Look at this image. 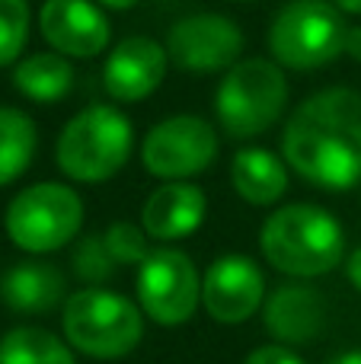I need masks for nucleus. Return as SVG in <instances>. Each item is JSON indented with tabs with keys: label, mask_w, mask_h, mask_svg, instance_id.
<instances>
[{
	"label": "nucleus",
	"mask_w": 361,
	"mask_h": 364,
	"mask_svg": "<svg viewBox=\"0 0 361 364\" xmlns=\"http://www.w3.org/2000/svg\"><path fill=\"white\" fill-rule=\"evenodd\" d=\"M281 157L288 170L323 192L361 182V93L326 87L311 93L285 122Z\"/></svg>",
	"instance_id": "f257e3e1"
},
{
	"label": "nucleus",
	"mask_w": 361,
	"mask_h": 364,
	"mask_svg": "<svg viewBox=\"0 0 361 364\" xmlns=\"http://www.w3.org/2000/svg\"><path fill=\"white\" fill-rule=\"evenodd\" d=\"M262 259L288 278H323L345 262V230L336 214L313 201L281 205L262 220Z\"/></svg>",
	"instance_id": "f03ea898"
},
{
	"label": "nucleus",
	"mask_w": 361,
	"mask_h": 364,
	"mask_svg": "<svg viewBox=\"0 0 361 364\" xmlns=\"http://www.w3.org/2000/svg\"><path fill=\"white\" fill-rule=\"evenodd\" d=\"M134 125L119 106H87L64 122L55 141V164L70 182L99 186L125 170Z\"/></svg>",
	"instance_id": "7ed1b4c3"
},
{
	"label": "nucleus",
	"mask_w": 361,
	"mask_h": 364,
	"mask_svg": "<svg viewBox=\"0 0 361 364\" xmlns=\"http://www.w3.org/2000/svg\"><path fill=\"white\" fill-rule=\"evenodd\" d=\"M61 333L77 355L119 361L144 339V310L119 291L80 288L61 307Z\"/></svg>",
	"instance_id": "20e7f679"
},
{
	"label": "nucleus",
	"mask_w": 361,
	"mask_h": 364,
	"mask_svg": "<svg viewBox=\"0 0 361 364\" xmlns=\"http://www.w3.org/2000/svg\"><path fill=\"white\" fill-rule=\"evenodd\" d=\"M288 109L285 68L272 58H240L221 77L215 93L217 125L234 141H253L272 132Z\"/></svg>",
	"instance_id": "39448f33"
},
{
	"label": "nucleus",
	"mask_w": 361,
	"mask_h": 364,
	"mask_svg": "<svg viewBox=\"0 0 361 364\" xmlns=\"http://www.w3.org/2000/svg\"><path fill=\"white\" fill-rule=\"evenodd\" d=\"M4 230L16 250L48 256L70 246L83 230V198L68 182H36L10 198Z\"/></svg>",
	"instance_id": "423d86ee"
},
{
	"label": "nucleus",
	"mask_w": 361,
	"mask_h": 364,
	"mask_svg": "<svg viewBox=\"0 0 361 364\" xmlns=\"http://www.w3.org/2000/svg\"><path fill=\"white\" fill-rule=\"evenodd\" d=\"M345 13L333 0H291L269 26V55L288 70H320L343 55Z\"/></svg>",
	"instance_id": "0eeeda50"
},
{
	"label": "nucleus",
	"mask_w": 361,
	"mask_h": 364,
	"mask_svg": "<svg viewBox=\"0 0 361 364\" xmlns=\"http://www.w3.org/2000/svg\"><path fill=\"white\" fill-rule=\"evenodd\" d=\"M138 307L157 326H183L202 307V272L189 252L176 246H157L138 265L134 278Z\"/></svg>",
	"instance_id": "6e6552de"
},
{
	"label": "nucleus",
	"mask_w": 361,
	"mask_h": 364,
	"mask_svg": "<svg viewBox=\"0 0 361 364\" xmlns=\"http://www.w3.org/2000/svg\"><path fill=\"white\" fill-rule=\"evenodd\" d=\"M221 141L202 115H170L157 122L141 141V166L153 179L185 182L195 179L217 160Z\"/></svg>",
	"instance_id": "1a4fd4ad"
},
{
	"label": "nucleus",
	"mask_w": 361,
	"mask_h": 364,
	"mask_svg": "<svg viewBox=\"0 0 361 364\" xmlns=\"http://www.w3.org/2000/svg\"><path fill=\"white\" fill-rule=\"evenodd\" d=\"M170 64L189 74H227L240 61L247 38L230 16L221 13H192L170 26L166 32Z\"/></svg>",
	"instance_id": "9d476101"
},
{
	"label": "nucleus",
	"mask_w": 361,
	"mask_h": 364,
	"mask_svg": "<svg viewBox=\"0 0 361 364\" xmlns=\"http://www.w3.org/2000/svg\"><path fill=\"white\" fill-rule=\"evenodd\" d=\"M266 294V272L247 252H224L202 275V307L224 326H240L262 314Z\"/></svg>",
	"instance_id": "9b49d317"
},
{
	"label": "nucleus",
	"mask_w": 361,
	"mask_h": 364,
	"mask_svg": "<svg viewBox=\"0 0 361 364\" xmlns=\"http://www.w3.org/2000/svg\"><path fill=\"white\" fill-rule=\"evenodd\" d=\"M38 29L51 51L70 61H93L109 48L112 26L96 0H45Z\"/></svg>",
	"instance_id": "f8f14e48"
},
{
	"label": "nucleus",
	"mask_w": 361,
	"mask_h": 364,
	"mask_svg": "<svg viewBox=\"0 0 361 364\" xmlns=\"http://www.w3.org/2000/svg\"><path fill=\"white\" fill-rule=\"evenodd\" d=\"M262 326L279 346H311L330 326V304L313 284L301 282V278H288L285 284L266 294Z\"/></svg>",
	"instance_id": "ddd939ff"
},
{
	"label": "nucleus",
	"mask_w": 361,
	"mask_h": 364,
	"mask_svg": "<svg viewBox=\"0 0 361 364\" xmlns=\"http://www.w3.org/2000/svg\"><path fill=\"white\" fill-rule=\"evenodd\" d=\"M170 70L166 45L151 36H128L102 61V87L115 102H144Z\"/></svg>",
	"instance_id": "4468645a"
},
{
	"label": "nucleus",
	"mask_w": 361,
	"mask_h": 364,
	"mask_svg": "<svg viewBox=\"0 0 361 364\" xmlns=\"http://www.w3.org/2000/svg\"><path fill=\"white\" fill-rule=\"evenodd\" d=\"M208 218V195L195 182H160L141 205V227L153 243H179L195 237Z\"/></svg>",
	"instance_id": "2eb2a0df"
},
{
	"label": "nucleus",
	"mask_w": 361,
	"mask_h": 364,
	"mask_svg": "<svg viewBox=\"0 0 361 364\" xmlns=\"http://www.w3.org/2000/svg\"><path fill=\"white\" fill-rule=\"evenodd\" d=\"M0 301L10 314L45 316L64 307L68 301V278L51 262H19L0 278Z\"/></svg>",
	"instance_id": "dca6fc26"
},
{
	"label": "nucleus",
	"mask_w": 361,
	"mask_h": 364,
	"mask_svg": "<svg viewBox=\"0 0 361 364\" xmlns=\"http://www.w3.org/2000/svg\"><path fill=\"white\" fill-rule=\"evenodd\" d=\"M234 192L253 208H272L288 192V164L269 147H240L230 160Z\"/></svg>",
	"instance_id": "f3484780"
},
{
	"label": "nucleus",
	"mask_w": 361,
	"mask_h": 364,
	"mask_svg": "<svg viewBox=\"0 0 361 364\" xmlns=\"http://www.w3.org/2000/svg\"><path fill=\"white\" fill-rule=\"evenodd\" d=\"M74 64L58 51H36L13 64V90L29 102H61L74 90Z\"/></svg>",
	"instance_id": "a211bd4d"
},
{
	"label": "nucleus",
	"mask_w": 361,
	"mask_h": 364,
	"mask_svg": "<svg viewBox=\"0 0 361 364\" xmlns=\"http://www.w3.org/2000/svg\"><path fill=\"white\" fill-rule=\"evenodd\" d=\"M38 128L32 115L16 106H0V188L10 186L32 166Z\"/></svg>",
	"instance_id": "6ab92c4d"
},
{
	"label": "nucleus",
	"mask_w": 361,
	"mask_h": 364,
	"mask_svg": "<svg viewBox=\"0 0 361 364\" xmlns=\"http://www.w3.org/2000/svg\"><path fill=\"white\" fill-rule=\"evenodd\" d=\"M0 364H77V352L42 326H13L0 339Z\"/></svg>",
	"instance_id": "aec40b11"
},
{
	"label": "nucleus",
	"mask_w": 361,
	"mask_h": 364,
	"mask_svg": "<svg viewBox=\"0 0 361 364\" xmlns=\"http://www.w3.org/2000/svg\"><path fill=\"white\" fill-rule=\"evenodd\" d=\"M70 269L87 288H102V282H112L119 262L112 259L102 233H83L74 240L70 250Z\"/></svg>",
	"instance_id": "412c9836"
},
{
	"label": "nucleus",
	"mask_w": 361,
	"mask_h": 364,
	"mask_svg": "<svg viewBox=\"0 0 361 364\" xmlns=\"http://www.w3.org/2000/svg\"><path fill=\"white\" fill-rule=\"evenodd\" d=\"M29 23V0H0V68H10L23 58Z\"/></svg>",
	"instance_id": "4be33fe9"
},
{
	"label": "nucleus",
	"mask_w": 361,
	"mask_h": 364,
	"mask_svg": "<svg viewBox=\"0 0 361 364\" xmlns=\"http://www.w3.org/2000/svg\"><path fill=\"white\" fill-rule=\"evenodd\" d=\"M102 237H106L109 252H112V259L119 265H141L147 256H151V237L144 233L141 224L112 220V224L102 230Z\"/></svg>",
	"instance_id": "5701e85b"
},
{
	"label": "nucleus",
	"mask_w": 361,
	"mask_h": 364,
	"mask_svg": "<svg viewBox=\"0 0 361 364\" xmlns=\"http://www.w3.org/2000/svg\"><path fill=\"white\" fill-rule=\"evenodd\" d=\"M243 364H304V358H301L294 348L279 346V342H269V346L253 348Z\"/></svg>",
	"instance_id": "b1692460"
},
{
	"label": "nucleus",
	"mask_w": 361,
	"mask_h": 364,
	"mask_svg": "<svg viewBox=\"0 0 361 364\" xmlns=\"http://www.w3.org/2000/svg\"><path fill=\"white\" fill-rule=\"evenodd\" d=\"M345 278H349V284L361 294V246L345 256Z\"/></svg>",
	"instance_id": "393cba45"
},
{
	"label": "nucleus",
	"mask_w": 361,
	"mask_h": 364,
	"mask_svg": "<svg viewBox=\"0 0 361 364\" xmlns=\"http://www.w3.org/2000/svg\"><path fill=\"white\" fill-rule=\"evenodd\" d=\"M343 55H349L352 61L361 64V26H349V32H345V45H343Z\"/></svg>",
	"instance_id": "a878e982"
},
{
	"label": "nucleus",
	"mask_w": 361,
	"mask_h": 364,
	"mask_svg": "<svg viewBox=\"0 0 361 364\" xmlns=\"http://www.w3.org/2000/svg\"><path fill=\"white\" fill-rule=\"evenodd\" d=\"M96 4H99L102 10H131V6L141 4V0H96Z\"/></svg>",
	"instance_id": "bb28decb"
},
{
	"label": "nucleus",
	"mask_w": 361,
	"mask_h": 364,
	"mask_svg": "<svg viewBox=\"0 0 361 364\" xmlns=\"http://www.w3.org/2000/svg\"><path fill=\"white\" fill-rule=\"evenodd\" d=\"M333 4L343 13H349V16H361V0H333Z\"/></svg>",
	"instance_id": "cd10ccee"
},
{
	"label": "nucleus",
	"mask_w": 361,
	"mask_h": 364,
	"mask_svg": "<svg viewBox=\"0 0 361 364\" xmlns=\"http://www.w3.org/2000/svg\"><path fill=\"white\" fill-rule=\"evenodd\" d=\"M330 364H361V352H343V355H336Z\"/></svg>",
	"instance_id": "c85d7f7f"
}]
</instances>
